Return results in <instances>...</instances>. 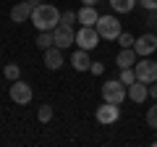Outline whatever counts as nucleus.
<instances>
[{
    "instance_id": "1",
    "label": "nucleus",
    "mask_w": 157,
    "mask_h": 147,
    "mask_svg": "<svg viewBox=\"0 0 157 147\" xmlns=\"http://www.w3.org/2000/svg\"><path fill=\"white\" fill-rule=\"evenodd\" d=\"M32 24L39 32H52V29L60 24V11H58L52 3H39L32 13Z\"/></svg>"
},
{
    "instance_id": "2",
    "label": "nucleus",
    "mask_w": 157,
    "mask_h": 147,
    "mask_svg": "<svg viewBox=\"0 0 157 147\" xmlns=\"http://www.w3.org/2000/svg\"><path fill=\"white\" fill-rule=\"evenodd\" d=\"M100 92H102V100L105 102H115V105H121V102L128 97V87H126L121 79H107Z\"/></svg>"
},
{
    "instance_id": "3",
    "label": "nucleus",
    "mask_w": 157,
    "mask_h": 147,
    "mask_svg": "<svg viewBox=\"0 0 157 147\" xmlns=\"http://www.w3.org/2000/svg\"><path fill=\"white\" fill-rule=\"evenodd\" d=\"M94 29L100 32L102 40H118V37H121V32H123L121 21H118L115 16H110V13H107V16H100V18H97Z\"/></svg>"
},
{
    "instance_id": "4",
    "label": "nucleus",
    "mask_w": 157,
    "mask_h": 147,
    "mask_svg": "<svg viewBox=\"0 0 157 147\" xmlns=\"http://www.w3.org/2000/svg\"><path fill=\"white\" fill-rule=\"evenodd\" d=\"M8 95H11V100L16 102V105H29V102H32V97H34V92H32V87H29L26 81L16 79V81H11Z\"/></svg>"
},
{
    "instance_id": "5",
    "label": "nucleus",
    "mask_w": 157,
    "mask_h": 147,
    "mask_svg": "<svg viewBox=\"0 0 157 147\" xmlns=\"http://www.w3.org/2000/svg\"><path fill=\"white\" fill-rule=\"evenodd\" d=\"M100 40H102V37H100V32H97L94 26H81L76 32V45L84 47V50H89V53L100 45Z\"/></svg>"
},
{
    "instance_id": "6",
    "label": "nucleus",
    "mask_w": 157,
    "mask_h": 147,
    "mask_svg": "<svg viewBox=\"0 0 157 147\" xmlns=\"http://www.w3.org/2000/svg\"><path fill=\"white\" fill-rule=\"evenodd\" d=\"M134 71H136V79L144 81V84H152V81H157V63H155V61H149V58H141V61H136Z\"/></svg>"
},
{
    "instance_id": "7",
    "label": "nucleus",
    "mask_w": 157,
    "mask_h": 147,
    "mask_svg": "<svg viewBox=\"0 0 157 147\" xmlns=\"http://www.w3.org/2000/svg\"><path fill=\"white\" fill-rule=\"evenodd\" d=\"M134 50L139 53V58H149L152 53L157 50V34L147 32V34H141V37H136V42H134Z\"/></svg>"
},
{
    "instance_id": "8",
    "label": "nucleus",
    "mask_w": 157,
    "mask_h": 147,
    "mask_svg": "<svg viewBox=\"0 0 157 147\" xmlns=\"http://www.w3.org/2000/svg\"><path fill=\"white\" fill-rule=\"evenodd\" d=\"M52 34H55V47H60V50H66L68 45L76 42V32H73V26H63V24H58V26L52 29Z\"/></svg>"
},
{
    "instance_id": "9",
    "label": "nucleus",
    "mask_w": 157,
    "mask_h": 147,
    "mask_svg": "<svg viewBox=\"0 0 157 147\" xmlns=\"http://www.w3.org/2000/svg\"><path fill=\"white\" fill-rule=\"evenodd\" d=\"M121 118V108L115 105V102H102L100 108H97V121L100 124H115V121Z\"/></svg>"
},
{
    "instance_id": "10",
    "label": "nucleus",
    "mask_w": 157,
    "mask_h": 147,
    "mask_svg": "<svg viewBox=\"0 0 157 147\" xmlns=\"http://www.w3.org/2000/svg\"><path fill=\"white\" fill-rule=\"evenodd\" d=\"M32 13H34V8L29 6L26 0H21V3H16L11 8V21L13 24H26V21H32Z\"/></svg>"
},
{
    "instance_id": "11",
    "label": "nucleus",
    "mask_w": 157,
    "mask_h": 147,
    "mask_svg": "<svg viewBox=\"0 0 157 147\" xmlns=\"http://www.w3.org/2000/svg\"><path fill=\"white\" fill-rule=\"evenodd\" d=\"M136 58H139V53L134 47H121V53L115 55V63H118V68H134Z\"/></svg>"
},
{
    "instance_id": "12",
    "label": "nucleus",
    "mask_w": 157,
    "mask_h": 147,
    "mask_svg": "<svg viewBox=\"0 0 157 147\" xmlns=\"http://www.w3.org/2000/svg\"><path fill=\"white\" fill-rule=\"evenodd\" d=\"M42 61H45V66L50 68V71H58V68L63 66V50H60V47H55V45L47 47V50H45V58H42Z\"/></svg>"
},
{
    "instance_id": "13",
    "label": "nucleus",
    "mask_w": 157,
    "mask_h": 147,
    "mask_svg": "<svg viewBox=\"0 0 157 147\" xmlns=\"http://www.w3.org/2000/svg\"><path fill=\"white\" fill-rule=\"evenodd\" d=\"M128 97H131V102H147V97H149V84H144V81L136 79L134 84H128Z\"/></svg>"
},
{
    "instance_id": "14",
    "label": "nucleus",
    "mask_w": 157,
    "mask_h": 147,
    "mask_svg": "<svg viewBox=\"0 0 157 147\" xmlns=\"http://www.w3.org/2000/svg\"><path fill=\"white\" fill-rule=\"evenodd\" d=\"M71 66L76 68V71H89L92 61H89V50H84V47H78V50L71 53Z\"/></svg>"
},
{
    "instance_id": "15",
    "label": "nucleus",
    "mask_w": 157,
    "mask_h": 147,
    "mask_svg": "<svg viewBox=\"0 0 157 147\" xmlns=\"http://www.w3.org/2000/svg\"><path fill=\"white\" fill-rule=\"evenodd\" d=\"M76 18H78V24H81V26H94L97 18H100V13H97L94 6H84L81 11H76Z\"/></svg>"
},
{
    "instance_id": "16",
    "label": "nucleus",
    "mask_w": 157,
    "mask_h": 147,
    "mask_svg": "<svg viewBox=\"0 0 157 147\" xmlns=\"http://www.w3.org/2000/svg\"><path fill=\"white\" fill-rule=\"evenodd\" d=\"M136 3H139V0H110V8L115 13H131Z\"/></svg>"
},
{
    "instance_id": "17",
    "label": "nucleus",
    "mask_w": 157,
    "mask_h": 147,
    "mask_svg": "<svg viewBox=\"0 0 157 147\" xmlns=\"http://www.w3.org/2000/svg\"><path fill=\"white\" fill-rule=\"evenodd\" d=\"M52 45H55V34L52 32H39V37H37V47L39 50L45 53L47 47H52Z\"/></svg>"
},
{
    "instance_id": "18",
    "label": "nucleus",
    "mask_w": 157,
    "mask_h": 147,
    "mask_svg": "<svg viewBox=\"0 0 157 147\" xmlns=\"http://www.w3.org/2000/svg\"><path fill=\"white\" fill-rule=\"evenodd\" d=\"M3 74H6V79H8V81L21 79V68H18V63H8V66L3 68Z\"/></svg>"
},
{
    "instance_id": "19",
    "label": "nucleus",
    "mask_w": 157,
    "mask_h": 147,
    "mask_svg": "<svg viewBox=\"0 0 157 147\" xmlns=\"http://www.w3.org/2000/svg\"><path fill=\"white\" fill-rule=\"evenodd\" d=\"M118 79L128 87V84H134V81H136V71H134V68H121V76H118Z\"/></svg>"
},
{
    "instance_id": "20",
    "label": "nucleus",
    "mask_w": 157,
    "mask_h": 147,
    "mask_svg": "<svg viewBox=\"0 0 157 147\" xmlns=\"http://www.w3.org/2000/svg\"><path fill=\"white\" fill-rule=\"evenodd\" d=\"M37 118L42 121V124H50V121H52V105H42V108H39V113H37Z\"/></svg>"
},
{
    "instance_id": "21",
    "label": "nucleus",
    "mask_w": 157,
    "mask_h": 147,
    "mask_svg": "<svg viewBox=\"0 0 157 147\" xmlns=\"http://www.w3.org/2000/svg\"><path fill=\"white\" fill-rule=\"evenodd\" d=\"M147 124H149L152 129H157V100L152 102V108L147 110Z\"/></svg>"
},
{
    "instance_id": "22",
    "label": "nucleus",
    "mask_w": 157,
    "mask_h": 147,
    "mask_svg": "<svg viewBox=\"0 0 157 147\" xmlns=\"http://www.w3.org/2000/svg\"><path fill=\"white\" fill-rule=\"evenodd\" d=\"M76 21H78V18H76V13H73V11H63L60 13V24H63V26H73Z\"/></svg>"
},
{
    "instance_id": "23",
    "label": "nucleus",
    "mask_w": 157,
    "mask_h": 147,
    "mask_svg": "<svg viewBox=\"0 0 157 147\" xmlns=\"http://www.w3.org/2000/svg\"><path fill=\"white\" fill-rule=\"evenodd\" d=\"M118 42H121V47H134L136 37H131L128 32H121V37H118Z\"/></svg>"
},
{
    "instance_id": "24",
    "label": "nucleus",
    "mask_w": 157,
    "mask_h": 147,
    "mask_svg": "<svg viewBox=\"0 0 157 147\" xmlns=\"http://www.w3.org/2000/svg\"><path fill=\"white\" fill-rule=\"evenodd\" d=\"M89 71H92V74H94V76H100V74H102V71H105V66H102V63H100V61H92V66H89Z\"/></svg>"
},
{
    "instance_id": "25",
    "label": "nucleus",
    "mask_w": 157,
    "mask_h": 147,
    "mask_svg": "<svg viewBox=\"0 0 157 147\" xmlns=\"http://www.w3.org/2000/svg\"><path fill=\"white\" fill-rule=\"evenodd\" d=\"M139 6L147 11H157V0H139Z\"/></svg>"
},
{
    "instance_id": "26",
    "label": "nucleus",
    "mask_w": 157,
    "mask_h": 147,
    "mask_svg": "<svg viewBox=\"0 0 157 147\" xmlns=\"http://www.w3.org/2000/svg\"><path fill=\"white\" fill-rule=\"evenodd\" d=\"M147 13H149V16H147V24L157 29V11H147Z\"/></svg>"
},
{
    "instance_id": "27",
    "label": "nucleus",
    "mask_w": 157,
    "mask_h": 147,
    "mask_svg": "<svg viewBox=\"0 0 157 147\" xmlns=\"http://www.w3.org/2000/svg\"><path fill=\"white\" fill-rule=\"evenodd\" d=\"M149 95H152V100H157V81L149 84Z\"/></svg>"
},
{
    "instance_id": "28",
    "label": "nucleus",
    "mask_w": 157,
    "mask_h": 147,
    "mask_svg": "<svg viewBox=\"0 0 157 147\" xmlns=\"http://www.w3.org/2000/svg\"><path fill=\"white\" fill-rule=\"evenodd\" d=\"M81 3H84V6H97L100 0H81Z\"/></svg>"
},
{
    "instance_id": "29",
    "label": "nucleus",
    "mask_w": 157,
    "mask_h": 147,
    "mask_svg": "<svg viewBox=\"0 0 157 147\" xmlns=\"http://www.w3.org/2000/svg\"><path fill=\"white\" fill-rule=\"evenodd\" d=\"M26 3H29V6H32V8H37L39 3H42V0H26Z\"/></svg>"
}]
</instances>
